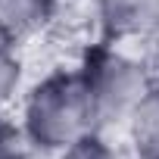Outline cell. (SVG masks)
Segmentation results:
<instances>
[{
    "mask_svg": "<svg viewBox=\"0 0 159 159\" xmlns=\"http://www.w3.org/2000/svg\"><path fill=\"white\" fill-rule=\"evenodd\" d=\"M19 128L44 153H62L84 134L97 131L94 106L84 91L81 72L59 69V72H50L47 78H41L25 94Z\"/></svg>",
    "mask_w": 159,
    "mask_h": 159,
    "instance_id": "1",
    "label": "cell"
},
{
    "mask_svg": "<svg viewBox=\"0 0 159 159\" xmlns=\"http://www.w3.org/2000/svg\"><path fill=\"white\" fill-rule=\"evenodd\" d=\"M78 72H81L84 91L91 97L97 128L125 125V119L131 116L137 100L153 84V78L147 72V62L128 56L112 41H103V44L91 47L84 53L81 66H78Z\"/></svg>",
    "mask_w": 159,
    "mask_h": 159,
    "instance_id": "2",
    "label": "cell"
},
{
    "mask_svg": "<svg viewBox=\"0 0 159 159\" xmlns=\"http://www.w3.org/2000/svg\"><path fill=\"white\" fill-rule=\"evenodd\" d=\"M97 22L112 44L150 38L159 25V0H97Z\"/></svg>",
    "mask_w": 159,
    "mask_h": 159,
    "instance_id": "3",
    "label": "cell"
},
{
    "mask_svg": "<svg viewBox=\"0 0 159 159\" xmlns=\"http://www.w3.org/2000/svg\"><path fill=\"white\" fill-rule=\"evenodd\" d=\"M56 0H0V38L19 44L50 28L56 19Z\"/></svg>",
    "mask_w": 159,
    "mask_h": 159,
    "instance_id": "4",
    "label": "cell"
},
{
    "mask_svg": "<svg viewBox=\"0 0 159 159\" xmlns=\"http://www.w3.org/2000/svg\"><path fill=\"white\" fill-rule=\"evenodd\" d=\"M125 128L137 159H159V84L156 81L137 100V106L125 119Z\"/></svg>",
    "mask_w": 159,
    "mask_h": 159,
    "instance_id": "5",
    "label": "cell"
},
{
    "mask_svg": "<svg viewBox=\"0 0 159 159\" xmlns=\"http://www.w3.org/2000/svg\"><path fill=\"white\" fill-rule=\"evenodd\" d=\"M22 88V62L10 41L0 38V112H7L10 103L19 97Z\"/></svg>",
    "mask_w": 159,
    "mask_h": 159,
    "instance_id": "6",
    "label": "cell"
},
{
    "mask_svg": "<svg viewBox=\"0 0 159 159\" xmlns=\"http://www.w3.org/2000/svg\"><path fill=\"white\" fill-rule=\"evenodd\" d=\"M59 159H122V156L112 143H106L97 131H91L81 140H75L72 147H66L59 153Z\"/></svg>",
    "mask_w": 159,
    "mask_h": 159,
    "instance_id": "7",
    "label": "cell"
},
{
    "mask_svg": "<svg viewBox=\"0 0 159 159\" xmlns=\"http://www.w3.org/2000/svg\"><path fill=\"white\" fill-rule=\"evenodd\" d=\"M147 41H150V56H153V62L159 66V25H156V31H153Z\"/></svg>",
    "mask_w": 159,
    "mask_h": 159,
    "instance_id": "8",
    "label": "cell"
}]
</instances>
